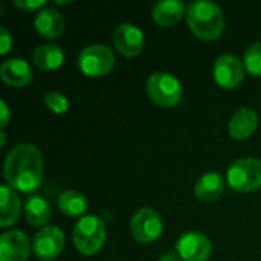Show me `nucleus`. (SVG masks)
Here are the masks:
<instances>
[{
  "mask_svg": "<svg viewBox=\"0 0 261 261\" xmlns=\"http://www.w3.org/2000/svg\"><path fill=\"white\" fill-rule=\"evenodd\" d=\"M57 205H58V210L63 214H66L67 217H81L87 211L89 203H87V199L84 197V194H81L80 191L67 190L58 196Z\"/></svg>",
  "mask_w": 261,
  "mask_h": 261,
  "instance_id": "21",
  "label": "nucleus"
},
{
  "mask_svg": "<svg viewBox=\"0 0 261 261\" xmlns=\"http://www.w3.org/2000/svg\"><path fill=\"white\" fill-rule=\"evenodd\" d=\"M66 54L57 44H41L34 49L32 61L40 70H55L63 66Z\"/></svg>",
  "mask_w": 261,
  "mask_h": 261,
  "instance_id": "19",
  "label": "nucleus"
},
{
  "mask_svg": "<svg viewBox=\"0 0 261 261\" xmlns=\"http://www.w3.org/2000/svg\"><path fill=\"white\" fill-rule=\"evenodd\" d=\"M34 26L41 37L54 40L64 32V17L57 8L44 6L37 12L34 18Z\"/></svg>",
  "mask_w": 261,
  "mask_h": 261,
  "instance_id": "15",
  "label": "nucleus"
},
{
  "mask_svg": "<svg viewBox=\"0 0 261 261\" xmlns=\"http://www.w3.org/2000/svg\"><path fill=\"white\" fill-rule=\"evenodd\" d=\"M106 225L98 216L81 217L72 231V240L76 251L86 257L98 254L106 243Z\"/></svg>",
  "mask_w": 261,
  "mask_h": 261,
  "instance_id": "3",
  "label": "nucleus"
},
{
  "mask_svg": "<svg viewBox=\"0 0 261 261\" xmlns=\"http://www.w3.org/2000/svg\"><path fill=\"white\" fill-rule=\"evenodd\" d=\"M245 64L243 61L232 55H219L214 61V80L223 89H237L245 80Z\"/></svg>",
  "mask_w": 261,
  "mask_h": 261,
  "instance_id": "10",
  "label": "nucleus"
},
{
  "mask_svg": "<svg viewBox=\"0 0 261 261\" xmlns=\"http://www.w3.org/2000/svg\"><path fill=\"white\" fill-rule=\"evenodd\" d=\"M5 142H6V133L2 130L0 132V147H5Z\"/></svg>",
  "mask_w": 261,
  "mask_h": 261,
  "instance_id": "28",
  "label": "nucleus"
},
{
  "mask_svg": "<svg viewBox=\"0 0 261 261\" xmlns=\"http://www.w3.org/2000/svg\"><path fill=\"white\" fill-rule=\"evenodd\" d=\"M258 115L251 107H242L236 110L228 122V133L236 141H245L251 138L258 128Z\"/></svg>",
  "mask_w": 261,
  "mask_h": 261,
  "instance_id": "13",
  "label": "nucleus"
},
{
  "mask_svg": "<svg viewBox=\"0 0 261 261\" xmlns=\"http://www.w3.org/2000/svg\"><path fill=\"white\" fill-rule=\"evenodd\" d=\"M43 101H44L46 107H47L52 113H55V115H64V113L69 110V107H70L69 99H67L63 93L55 92V90L46 92V93L43 95Z\"/></svg>",
  "mask_w": 261,
  "mask_h": 261,
  "instance_id": "23",
  "label": "nucleus"
},
{
  "mask_svg": "<svg viewBox=\"0 0 261 261\" xmlns=\"http://www.w3.org/2000/svg\"><path fill=\"white\" fill-rule=\"evenodd\" d=\"M187 21L193 34L205 41L217 40L225 29L222 8L210 0L191 2L187 8Z\"/></svg>",
  "mask_w": 261,
  "mask_h": 261,
  "instance_id": "2",
  "label": "nucleus"
},
{
  "mask_svg": "<svg viewBox=\"0 0 261 261\" xmlns=\"http://www.w3.org/2000/svg\"><path fill=\"white\" fill-rule=\"evenodd\" d=\"M66 237L58 226L41 228L32 240V252L41 261L55 260L64 249Z\"/></svg>",
  "mask_w": 261,
  "mask_h": 261,
  "instance_id": "8",
  "label": "nucleus"
},
{
  "mask_svg": "<svg viewBox=\"0 0 261 261\" xmlns=\"http://www.w3.org/2000/svg\"><path fill=\"white\" fill-rule=\"evenodd\" d=\"M159 261H182V258L179 257V254L176 251H168L161 255Z\"/></svg>",
  "mask_w": 261,
  "mask_h": 261,
  "instance_id": "27",
  "label": "nucleus"
},
{
  "mask_svg": "<svg viewBox=\"0 0 261 261\" xmlns=\"http://www.w3.org/2000/svg\"><path fill=\"white\" fill-rule=\"evenodd\" d=\"M245 69L252 76H261V41L252 43L243 57Z\"/></svg>",
  "mask_w": 261,
  "mask_h": 261,
  "instance_id": "22",
  "label": "nucleus"
},
{
  "mask_svg": "<svg viewBox=\"0 0 261 261\" xmlns=\"http://www.w3.org/2000/svg\"><path fill=\"white\" fill-rule=\"evenodd\" d=\"M6 184L18 191L32 194L43 182V156L37 145L23 142L15 145L5 159Z\"/></svg>",
  "mask_w": 261,
  "mask_h": 261,
  "instance_id": "1",
  "label": "nucleus"
},
{
  "mask_svg": "<svg viewBox=\"0 0 261 261\" xmlns=\"http://www.w3.org/2000/svg\"><path fill=\"white\" fill-rule=\"evenodd\" d=\"M12 3L20 11H28V12H31V11H37L38 12L40 9L47 6V3L44 0H14Z\"/></svg>",
  "mask_w": 261,
  "mask_h": 261,
  "instance_id": "24",
  "label": "nucleus"
},
{
  "mask_svg": "<svg viewBox=\"0 0 261 261\" xmlns=\"http://www.w3.org/2000/svg\"><path fill=\"white\" fill-rule=\"evenodd\" d=\"M113 50L101 43L89 44L81 49L78 55V67L86 76L101 78L110 73L115 66Z\"/></svg>",
  "mask_w": 261,
  "mask_h": 261,
  "instance_id": "6",
  "label": "nucleus"
},
{
  "mask_svg": "<svg viewBox=\"0 0 261 261\" xmlns=\"http://www.w3.org/2000/svg\"><path fill=\"white\" fill-rule=\"evenodd\" d=\"M0 78L11 87H26L32 83L34 73L23 58H8L0 66Z\"/></svg>",
  "mask_w": 261,
  "mask_h": 261,
  "instance_id": "14",
  "label": "nucleus"
},
{
  "mask_svg": "<svg viewBox=\"0 0 261 261\" xmlns=\"http://www.w3.org/2000/svg\"><path fill=\"white\" fill-rule=\"evenodd\" d=\"M164 231V223L158 211L153 208L144 206L139 208L130 220V232L132 237L144 245L156 242Z\"/></svg>",
  "mask_w": 261,
  "mask_h": 261,
  "instance_id": "7",
  "label": "nucleus"
},
{
  "mask_svg": "<svg viewBox=\"0 0 261 261\" xmlns=\"http://www.w3.org/2000/svg\"><path fill=\"white\" fill-rule=\"evenodd\" d=\"M113 44L118 49V52L127 58L138 57L145 46V37L144 32L132 24V23H121L113 29L112 35Z\"/></svg>",
  "mask_w": 261,
  "mask_h": 261,
  "instance_id": "11",
  "label": "nucleus"
},
{
  "mask_svg": "<svg viewBox=\"0 0 261 261\" xmlns=\"http://www.w3.org/2000/svg\"><path fill=\"white\" fill-rule=\"evenodd\" d=\"M32 251L24 232L20 229H11L0 237V261H28Z\"/></svg>",
  "mask_w": 261,
  "mask_h": 261,
  "instance_id": "12",
  "label": "nucleus"
},
{
  "mask_svg": "<svg viewBox=\"0 0 261 261\" xmlns=\"http://www.w3.org/2000/svg\"><path fill=\"white\" fill-rule=\"evenodd\" d=\"M147 95L159 107H174L180 102L184 90L173 73L154 72L147 80Z\"/></svg>",
  "mask_w": 261,
  "mask_h": 261,
  "instance_id": "4",
  "label": "nucleus"
},
{
  "mask_svg": "<svg viewBox=\"0 0 261 261\" xmlns=\"http://www.w3.org/2000/svg\"><path fill=\"white\" fill-rule=\"evenodd\" d=\"M21 214V199L9 185L0 188V226H12Z\"/></svg>",
  "mask_w": 261,
  "mask_h": 261,
  "instance_id": "16",
  "label": "nucleus"
},
{
  "mask_svg": "<svg viewBox=\"0 0 261 261\" xmlns=\"http://www.w3.org/2000/svg\"><path fill=\"white\" fill-rule=\"evenodd\" d=\"M223 191H225L223 177L216 171L205 173L194 184V196L202 202H216L222 197Z\"/></svg>",
  "mask_w": 261,
  "mask_h": 261,
  "instance_id": "18",
  "label": "nucleus"
},
{
  "mask_svg": "<svg viewBox=\"0 0 261 261\" xmlns=\"http://www.w3.org/2000/svg\"><path fill=\"white\" fill-rule=\"evenodd\" d=\"M176 252L182 261H208L213 255V243L203 232L188 231L177 240Z\"/></svg>",
  "mask_w": 261,
  "mask_h": 261,
  "instance_id": "9",
  "label": "nucleus"
},
{
  "mask_svg": "<svg viewBox=\"0 0 261 261\" xmlns=\"http://www.w3.org/2000/svg\"><path fill=\"white\" fill-rule=\"evenodd\" d=\"M11 47H12V35L5 26H2L0 28V55L8 54Z\"/></svg>",
  "mask_w": 261,
  "mask_h": 261,
  "instance_id": "25",
  "label": "nucleus"
},
{
  "mask_svg": "<svg viewBox=\"0 0 261 261\" xmlns=\"http://www.w3.org/2000/svg\"><path fill=\"white\" fill-rule=\"evenodd\" d=\"M9 118H11L9 107H8V104H6V101L2 99V101H0V128H2V130L8 125Z\"/></svg>",
  "mask_w": 261,
  "mask_h": 261,
  "instance_id": "26",
  "label": "nucleus"
},
{
  "mask_svg": "<svg viewBox=\"0 0 261 261\" xmlns=\"http://www.w3.org/2000/svg\"><path fill=\"white\" fill-rule=\"evenodd\" d=\"M24 216L31 226L44 228L50 219V206L41 196H29L24 202Z\"/></svg>",
  "mask_w": 261,
  "mask_h": 261,
  "instance_id": "20",
  "label": "nucleus"
},
{
  "mask_svg": "<svg viewBox=\"0 0 261 261\" xmlns=\"http://www.w3.org/2000/svg\"><path fill=\"white\" fill-rule=\"evenodd\" d=\"M228 185L237 193H251L261 188V159L242 158L232 162L226 173Z\"/></svg>",
  "mask_w": 261,
  "mask_h": 261,
  "instance_id": "5",
  "label": "nucleus"
},
{
  "mask_svg": "<svg viewBox=\"0 0 261 261\" xmlns=\"http://www.w3.org/2000/svg\"><path fill=\"white\" fill-rule=\"evenodd\" d=\"M187 15V5L180 0H162L153 6L151 17L159 26H173Z\"/></svg>",
  "mask_w": 261,
  "mask_h": 261,
  "instance_id": "17",
  "label": "nucleus"
}]
</instances>
